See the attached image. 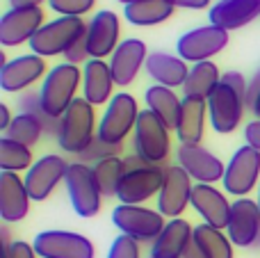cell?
<instances>
[{"instance_id": "13", "label": "cell", "mask_w": 260, "mask_h": 258, "mask_svg": "<svg viewBox=\"0 0 260 258\" xmlns=\"http://www.w3.org/2000/svg\"><path fill=\"white\" fill-rule=\"evenodd\" d=\"M69 165L71 163H67V160L57 153L41 155V158L25 172V176H23L27 192H30V199L32 201L48 199V197L55 192V187L67 178Z\"/></svg>"}, {"instance_id": "20", "label": "cell", "mask_w": 260, "mask_h": 258, "mask_svg": "<svg viewBox=\"0 0 260 258\" xmlns=\"http://www.w3.org/2000/svg\"><path fill=\"white\" fill-rule=\"evenodd\" d=\"M192 208L201 215L203 224H210V227L221 229V231L229 229L233 204H231L229 197L221 190H217L215 185L197 183L194 192H192Z\"/></svg>"}, {"instance_id": "1", "label": "cell", "mask_w": 260, "mask_h": 258, "mask_svg": "<svg viewBox=\"0 0 260 258\" xmlns=\"http://www.w3.org/2000/svg\"><path fill=\"white\" fill-rule=\"evenodd\" d=\"M96 135H99V123H96L94 105L87 99H76L59 119V149L67 153L80 155L96 140Z\"/></svg>"}, {"instance_id": "22", "label": "cell", "mask_w": 260, "mask_h": 258, "mask_svg": "<svg viewBox=\"0 0 260 258\" xmlns=\"http://www.w3.org/2000/svg\"><path fill=\"white\" fill-rule=\"evenodd\" d=\"M30 192L18 174L0 172V217L5 222H21L30 210Z\"/></svg>"}, {"instance_id": "11", "label": "cell", "mask_w": 260, "mask_h": 258, "mask_svg": "<svg viewBox=\"0 0 260 258\" xmlns=\"http://www.w3.org/2000/svg\"><path fill=\"white\" fill-rule=\"evenodd\" d=\"M194 185L197 183L180 165H167L165 183H162V190L157 195V210L169 219L180 217L185 208L192 206Z\"/></svg>"}, {"instance_id": "18", "label": "cell", "mask_w": 260, "mask_h": 258, "mask_svg": "<svg viewBox=\"0 0 260 258\" xmlns=\"http://www.w3.org/2000/svg\"><path fill=\"white\" fill-rule=\"evenodd\" d=\"M231 242L240 249H249L260 242V206L258 201L242 197V199L233 201V210H231V222H229Z\"/></svg>"}, {"instance_id": "26", "label": "cell", "mask_w": 260, "mask_h": 258, "mask_svg": "<svg viewBox=\"0 0 260 258\" xmlns=\"http://www.w3.org/2000/svg\"><path fill=\"white\" fill-rule=\"evenodd\" d=\"M208 121V101L197 96H183V108L176 123V137L180 144H201Z\"/></svg>"}, {"instance_id": "19", "label": "cell", "mask_w": 260, "mask_h": 258, "mask_svg": "<svg viewBox=\"0 0 260 258\" xmlns=\"http://www.w3.org/2000/svg\"><path fill=\"white\" fill-rule=\"evenodd\" d=\"M41 78H46V59L35 53L18 55L0 69V87L5 91H27Z\"/></svg>"}, {"instance_id": "9", "label": "cell", "mask_w": 260, "mask_h": 258, "mask_svg": "<svg viewBox=\"0 0 260 258\" xmlns=\"http://www.w3.org/2000/svg\"><path fill=\"white\" fill-rule=\"evenodd\" d=\"M224 190L235 199L247 197L260 183V151L244 144L231 155L224 174Z\"/></svg>"}, {"instance_id": "37", "label": "cell", "mask_w": 260, "mask_h": 258, "mask_svg": "<svg viewBox=\"0 0 260 258\" xmlns=\"http://www.w3.org/2000/svg\"><path fill=\"white\" fill-rule=\"evenodd\" d=\"M96 0H48V7L57 12L59 16L82 18L87 12H91Z\"/></svg>"}, {"instance_id": "41", "label": "cell", "mask_w": 260, "mask_h": 258, "mask_svg": "<svg viewBox=\"0 0 260 258\" xmlns=\"http://www.w3.org/2000/svg\"><path fill=\"white\" fill-rule=\"evenodd\" d=\"M7 258H37L35 245H30V242H25V240H16L12 245V249H9Z\"/></svg>"}, {"instance_id": "25", "label": "cell", "mask_w": 260, "mask_h": 258, "mask_svg": "<svg viewBox=\"0 0 260 258\" xmlns=\"http://www.w3.org/2000/svg\"><path fill=\"white\" fill-rule=\"evenodd\" d=\"M194 240V227L183 217L169 219L165 231L157 236V240L151 245L153 258H183L187 247Z\"/></svg>"}, {"instance_id": "35", "label": "cell", "mask_w": 260, "mask_h": 258, "mask_svg": "<svg viewBox=\"0 0 260 258\" xmlns=\"http://www.w3.org/2000/svg\"><path fill=\"white\" fill-rule=\"evenodd\" d=\"M18 110H21L23 114H32V117L39 119L41 126H44V133H46V135L57 137V133H59V119L50 117V114L44 110L39 91H35V89L23 91V94L18 96Z\"/></svg>"}, {"instance_id": "32", "label": "cell", "mask_w": 260, "mask_h": 258, "mask_svg": "<svg viewBox=\"0 0 260 258\" xmlns=\"http://www.w3.org/2000/svg\"><path fill=\"white\" fill-rule=\"evenodd\" d=\"M35 165L32 158V149L25 144L9 140V137H0V169L3 172H14L21 174Z\"/></svg>"}, {"instance_id": "40", "label": "cell", "mask_w": 260, "mask_h": 258, "mask_svg": "<svg viewBox=\"0 0 260 258\" xmlns=\"http://www.w3.org/2000/svg\"><path fill=\"white\" fill-rule=\"evenodd\" d=\"M221 82H226L229 87H233L235 91H238L240 96H244V101H247V87H249V80L242 76L240 71H226L224 76H221Z\"/></svg>"}, {"instance_id": "8", "label": "cell", "mask_w": 260, "mask_h": 258, "mask_svg": "<svg viewBox=\"0 0 260 258\" xmlns=\"http://www.w3.org/2000/svg\"><path fill=\"white\" fill-rule=\"evenodd\" d=\"M244 110H247L244 96H240L226 82H219L217 89L208 96V121H210L212 131L219 135H229V133L238 131V126L242 123Z\"/></svg>"}, {"instance_id": "29", "label": "cell", "mask_w": 260, "mask_h": 258, "mask_svg": "<svg viewBox=\"0 0 260 258\" xmlns=\"http://www.w3.org/2000/svg\"><path fill=\"white\" fill-rule=\"evenodd\" d=\"M174 3L171 0H142V3L128 5L123 9V16L130 25L148 27V25H160L174 14Z\"/></svg>"}, {"instance_id": "24", "label": "cell", "mask_w": 260, "mask_h": 258, "mask_svg": "<svg viewBox=\"0 0 260 258\" xmlns=\"http://www.w3.org/2000/svg\"><path fill=\"white\" fill-rule=\"evenodd\" d=\"M144 67H146L148 78L155 80V85L169 87V89L185 87V80H187V76H189V67L180 55L162 53V50L148 53Z\"/></svg>"}, {"instance_id": "2", "label": "cell", "mask_w": 260, "mask_h": 258, "mask_svg": "<svg viewBox=\"0 0 260 258\" xmlns=\"http://www.w3.org/2000/svg\"><path fill=\"white\" fill-rule=\"evenodd\" d=\"M82 85V71L76 64L62 62L46 73L41 82V105L55 119H62V114L71 108V103L78 99V87Z\"/></svg>"}, {"instance_id": "50", "label": "cell", "mask_w": 260, "mask_h": 258, "mask_svg": "<svg viewBox=\"0 0 260 258\" xmlns=\"http://www.w3.org/2000/svg\"><path fill=\"white\" fill-rule=\"evenodd\" d=\"M119 3H123L128 7V5H135V3H142V0H119Z\"/></svg>"}, {"instance_id": "31", "label": "cell", "mask_w": 260, "mask_h": 258, "mask_svg": "<svg viewBox=\"0 0 260 258\" xmlns=\"http://www.w3.org/2000/svg\"><path fill=\"white\" fill-rule=\"evenodd\" d=\"M194 242L201 247V251L208 258H233V242L229 233L221 229H215L210 224H199L194 227Z\"/></svg>"}, {"instance_id": "44", "label": "cell", "mask_w": 260, "mask_h": 258, "mask_svg": "<svg viewBox=\"0 0 260 258\" xmlns=\"http://www.w3.org/2000/svg\"><path fill=\"white\" fill-rule=\"evenodd\" d=\"M123 165H126V172H135V169H142V167H148V165L151 163H146V160L142 158V155H137L133 151V153L130 155H126V158H123Z\"/></svg>"}, {"instance_id": "10", "label": "cell", "mask_w": 260, "mask_h": 258, "mask_svg": "<svg viewBox=\"0 0 260 258\" xmlns=\"http://www.w3.org/2000/svg\"><path fill=\"white\" fill-rule=\"evenodd\" d=\"M35 251L39 258H94L96 249L89 238L73 231H41L35 236Z\"/></svg>"}, {"instance_id": "5", "label": "cell", "mask_w": 260, "mask_h": 258, "mask_svg": "<svg viewBox=\"0 0 260 258\" xmlns=\"http://www.w3.org/2000/svg\"><path fill=\"white\" fill-rule=\"evenodd\" d=\"M139 105L137 99L128 91H119L114 94V99L108 103L103 117L99 121V135L103 142H110V144H123V140L135 133V126H137L139 119Z\"/></svg>"}, {"instance_id": "27", "label": "cell", "mask_w": 260, "mask_h": 258, "mask_svg": "<svg viewBox=\"0 0 260 258\" xmlns=\"http://www.w3.org/2000/svg\"><path fill=\"white\" fill-rule=\"evenodd\" d=\"M114 76L112 69L105 59H89L82 69V99H87L91 105H103L112 101L114 89Z\"/></svg>"}, {"instance_id": "33", "label": "cell", "mask_w": 260, "mask_h": 258, "mask_svg": "<svg viewBox=\"0 0 260 258\" xmlns=\"http://www.w3.org/2000/svg\"><path fill=\"white\" fill-rule=\"evenodd\" d=\"M94 169L96 183H99V190L103 197H117L119 185H121L123 176H126V165L123 158H108L101 160V163L91 165Z\"/></svg>"}, {"instance_id": "17", "label": "cell", "mask_w": 260, "mask_h": 258, "mask_svg": "<svg viewBox=\"0 0 260 258\" xmlns=\"http://www.w3.org/2000/svg\"><path fill=\"white\" fill-rule=\"evenodd\" d=\"M119 35H121V21L112 9H101L87 23V46H89L91 59L112 57L119 48Z\"/></svg>"}, {"instance_id": "28", "label": "cell", "mask_w": 260, "mask_h": 258, "mask_svg": "<svg viewBox=\"0 0 260 258\" xmlns=\"http://www.w3.org/2000/svg\"><path fill=\"white\" fill-rule=\"evenodd\" d=\"M144 101H146V110H151L155 117H160L169 131H176L183 101L178 99V94L174 89L162 85H151L144 91Z\"/></svg>"}, {"instance_id": "14", "label": "cell", "mask_w": 260, "mask_h": 258, "mask_svg": "<svg viewBox=\"0 0 260 258\" xmlns=\"http://www.w3.org/2000/svg\"><path fill=\"white\" fill-rule=\"evenodd\" d=\"M167 165H148V167L126 172L121 185H119L117 199L128 206H142L144 201L160 195L165 183Z\"/></svg>"}, {"instance_id": "23", "label": "cell", "mask_w": 260, "mask_h": 258, "mask_svg": "<svg viewBox=\"0 0 260 258\" xmlns=\"http://www.w3.org/2000/svg\"><path fill=\"white\" fill-rule=\"evenodd\" d=\"M210 25L231 32L253 23L260 16V0H219L210 7Z\"/></svg>"}, {"instance_id": "49", "label": "cell", "mask_w": 260, "mask_h": 258, "mask_svg": "<svg viewBox=\"0 0 260 258\" xmlns=\"http://www.w3.org/2000/svg\"><path fill=\"white\" fill-rule=\"evenodd\" d=\"M251 114H253V117H256V119H260V94H258L256 103L251 105Z\"/></svg>"}, {"instance_id": "15", "label": "cell", "mask_w": 260, "mask_h": 258, "mask_svg": "<svg viewBox=\"0 0 260 258\" xmlns=\"http://www.w3.org/2000/svg\"><path fill=\"white\" fill-rule=\"evenodd\" d=\"M41 27H44V9L41 7H9L0 18V44H30Z\"/></svg>"}, {"instance_id": "52", "label": "cell", "mask_w": 260, "mask_h": 258, "mask_svg": "<svg viewBox=\"0 0 260 258\" xmlns=\"http://www.w3.org/2000/svg\"><path fill=\"white\" fill-rule=\"evenodd\" d=\"M148 258H153V256H148Z\"/></svg>"}, {"instance_id": "12", "label": "cell", "mask_w": 260, "mask_h": 258, "mask_svg": "<svg viewBox=\"0 0 260 258\" xmlns=\"http://www.w3.org/2000/svg\"><path fill=\"white\" fill-rule=\"evenodd\" d=\"M229 32L221 30V27L201 25L185 32L176 44V50L185 62H208L210 57H215L217 53H221L229 46Z\"/></svg>"}, {"instance_id": "3", "label": "cell", "mask_w": 260, "mask_h": 258, "mask_svg": "<svg viewBox=\"0 0 260 258\" xmlns=\"http://www.w3.org/2000/svg\"><path fill=\"white\" fill-rule=\"evenodd\" d=\"M85 35H87V23L82 18L57 16L53 21L44 23V27L30 41V48H32V53L41 55V57L67 55L69 48Z\"/></svg>"}, {"instance_id": "42", "label": "cell", "mask_w": 260, "mask_h": 258, "mask_svg": "<svg viewBox=\"0 0 260 258\" xmlns=\"http://www.w3.org/2000/svg\"><path fill=\"white\" fill-rule=\"evenodd\" d=\"M244 140L249 146H253L256 151H260V119H253L244 126Z\"/></svg>"}, {"instance_id": "34", "label": "cell", "mask_w": 260, "mask_h": 258, "mask_svg": "<svg viewBox=\"0 0 260 258\" xmlns=\"http://www.w3.org/2000/svg\"><path fill=\"white\" fill-rule=\"evenodd\" d=\"M41 135H44L41 121L37 117H32V114H23V112H18L14 117V121L9 123V128L3 133V137H9V140L18 142V144L30 146V149L41 140Z\"/></svg>"}, {"instance_id": "48", "label": "cell", "mask_w": 260, "mask_h": 258, "mask_svg": "<svg viewBox=\"0 0 260 258\" xmlns=\"http://www.w3.org/2000/svg\"><path fill=\"white\" fill-rule=\"evenodd\" d=\"M183 258H208V256L203 254V251H201V247H199L197 242L192 240V245L187 247V251H185V256H183Z\"/></svg>"}, {"instance_id": "51", "label": "cell", "mask_w": 260, "mask_h": 258, "mask_svg": "<svg viewBox=\"0 0 260 258\" xmlns=\"http://www.w3.org/2000/svg\"><path fill=\"white\" fill-rule=\"evenodd\" d=\"M258 206H260V183H258Z\"/></svg>"}, {"instance_id": "39", "label": "cell", "mask_w": 260, "mask_h": 258, "mask_svg": "<svg viewBox=\"0 0 260 258\" xmlns=\"http://www.w3.org/2000/svg\"><path fill=\"white\" fill-rule=\"evenodd\" d=\"M91 59V55H89V46H87V35L85 37H80V39L76 41V44L69 48V53L64 55V62H69V64H87Z\"/></svg>"}, {"instance_id": "7", "label": "cell", "mask_w": 260, "mask_h": 258, "mask_svg": "<svg viewBox=\"0 0 260 258\" xmlns=\"http://www.w3.org/2000/svg\"><path fill=\"white\" fill-rule=\"evenodd\" d=\"M112 224L123 236L135 238L137 242H155L157 236L165 231L167 222L160 210L146 208V206H128L119 204L112 210Z\"/></svg>"}, {"instance_id": "36", "label": "cell", "mask_w": 260, "mask_h": 258, "mask_svg": "<svg viewBox=\"0 0 260 258\" xmlns=\"http://www.w3.org/2000/svg\"><path fill=\"white\" fill-rule=\"evenodd\" d=\"M123 151V144H110V142H103L101 137H96L80 155H76L78 163H85V165H96L101 160H108V158H119V153Z\"/></svg>"}, {"instance_id": "43", "label": "cell", "mask_w": 260, "mask_h": 258, "mask_svg": "<svg viewBox=\"0 0 260 258\" xmlns=\"http://www.w3.org/2000/svg\"><path fill=\"white\" fill-rule=\"evenodd\" d=\"M260 94V69L256 73H253L251 78H249V87H247V110H251V105L256 103Z\"/></svg>"}, {"instance_id": "6", "label": "cell", "mask_w": 260, "mask_h": 258, "mask_svg": "<svg viewBox=\"0 0 260 258\" xmlns=\"http://www.w3.org/2000/svg\"><path fill=\"white\" fill-rule=\"evenodd\" d=\"M64 185H67L69 201H71L78 217L89 219V217L99 215L103 195H101V190H99V183H96L91 165L78 163V160L71 163L69 165L67 178H64Z\"/></svg>"}, {"instance_id": "38", "label": "cell", "mask_w": 260, "mask_h": 258, "mask_svg": "<svg viewBox=\"0 0 260 258\" xmlns=\"http://www.w3.org/2000/svg\"><path fill=\"white\" fill-rule=\"evenodd\" d=\"M142 242H137L135 238L130 236H119L114 238V242L110 245L108 258H142V249H139Z\"/></svg>"}, {"instance_id": "46", "label": "cell", "mask_w": 260, "mask_h": 258, "mask_svg": "<svg viewBox=\"0 0 260 258\" xmlns=\"http://www.w3.org/2000/svg\"><path fill=\"white\" fill-rule=\"evenodd\" d=\"M14 121V117H12V114H9V108H7V105H0V131H7V128H9V123H12Z\"/></svg>"}, {"instance_id": "16", "label": "cell", "mask_w": 260, "mask_h": 258, "mask_svg": "<svg viewBox=\"0 0 260 258\" xmlns=\"http://www.w3.org/2000/svg\"><path fill=\"white\" fill-rule=\"evenodd\" d=\"M176 158H178L180 167L192 176V181L208 183V185H215V183L224 181L226 165L221 163L212 151H208L206 146H201V144H180L178 151H176Z\"/></svg>"}, {"instance_id": "30", "label": "cell", "mask_w": 260, "mask_h": 258, "mask_svg": "<svg viewBox=\"0 0 260 258\" xmlns=\"http://www.w3.org/2000/svg\"><path fill=\"white\" fill-rule=\"evenodd\" d=\"M221 82L219 69L215 62H197L189 67V76L185 80L183 94L185 96H197V99H206L217 89V85Z\"/></svg>"}, {"instance_id": "47", "label": "cell", "mask_w": 260, "mask_h": 258, "mask_svg": "<svg viewBox=\"0 0 260 258\" xmlns=\"http://www.w3.org/2000/svg\"><path fill=\"white\" fill-rule=\"evenodd\" d=\"M41 3H48V0H9V5H12L14 9H18V7H39Z\"/></svg>"}, {"instance_id": "45", "label": "cell", "mask_w": 260, "mask_h": 258, "mask_svg": "<svg viewBox=\"0 0 260 258\" xmlns=\"http://www.w3.org/2000/svg\"><path fill=\"white\" fill-rule=\"evenodd\" d=\"M174 7H183V9H206L210 7L212 0H171Z\"/></svg>"}, {"instance_id": "4", "label": "cell", "mask_w": 260, "mask_h": 258, "mask_svg": "<svg viewBox=\"0 0 260 258\" xmlns=\"http://www.w3.org/2000/svg\"><path fill=\"white\" fill-rule=\"evenodd\" d=\"M133 149L151 165H165L171 153V131L151 110H142L133 133Z\"/></svg>"}, {"instance_id": "21", "label": "cell", "mask_w": 260, "mask_h": 258, "mask_svg": "<svg viewBox=\"0 0 260 258\" xmlns=\"http://www.w3.org/2000/svg\"><path fill=\"white\" fill-rule=\"evenodd\" d=\"M146 44L142 39L128 37L119 44V48L114 50V55L110 57V69H112L114 82L119 87H128L135 82L139 69L146 64Z\"/></svg>"}]
</instances>
